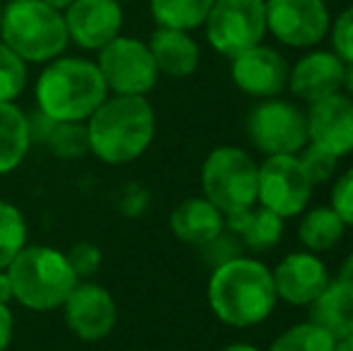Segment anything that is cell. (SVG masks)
Returning <instances> with one entry per match:
<instances>
[{"label": "cell", "instance_id": "obj_20", "mask_svg": "<svg viewBox=\"0 0 353 351\" xmlns=\"http://www.w3.org/2000/svg\"><path fill=\"white\" fill-rule=\"evenodd\" d=\"M307 308V320L332 334L336 344L353 337V289L349 284L341 279L330 281Z\"/></svg>", "mask_w": 353, "mask_h": 351}, {"label": "cell", "instance_id": "obj_18", "mask_svg": "<svg viewBox=\"0 0 353 351\" xmlns=\"http://www.w3.org/2000/svg\"><path fill=\"white\" fill-rule=\"evenodd\" d=\"M171 231L181 243L202 248L210 241L216 239L226 226H223V212L216 205H212L205 195L188 197L178 202L171 212Z\"/></svg>", "mask_w": 353, "mask_h": 351}, {"label": "cell", "instance_id": "obj_27", "mask_svg": "<svg viewBox=\"0 0 353 351\" xmlns=\"http://www.w3.org/2000/svg\"><path fill=\"white\" fill-rule=\"evenodd\" d=\"M267 351H336V342L322 328L307 323H298L272 342Z\"/></svg>", "mask_w": 353, "mask_h": 351}, {"label": "cell", "instance_id": "obj_3", "mask_svg": "<svg viewBox=\"0 0 353 351\" xmlns=\"http://www.w3.org/2000/svg\"><path fill=\"white\" fill-rule=\"evenodd\" d=\"M37 106L58 123H84L108 97L97 63L77 56H58L46 63L37 80Z\"/></svg>", "mask_w": 353, "mask_h": 351}, {"label": "cell", "instance_id": "obj_15", "mask_svg": "<svg viewBox=\"0 0 353 351\" xmlns=\"http://www.w3.org/2000/svg\"><path fill=\"white\" fill-rule=\"evenodd\" d=\"M231 77L243 94L255 99H274L288 87V63L279 51L270 46L248 48L231 58Z\"/></svg>", "mask_w": 353, "mask_h": 351}, {"label": "cell", "instance_id": "obj_11", "mask_svg": "<svg viewBox=\"0 0 353 351\" xmlns=\"http://www.w3.org/2000/svg\"><path fill=\"white\" fill-rule=\"evenodd\" d=\"M267 32L291 48H310L330 32L325 0H265Z\"/></svg>", "mask_w": 353, "mask_h": 351}, {"label": "cell", "instance_id": "obj_6", "mask_svg": "<svg viewBox=\"0 0 353 351\" xmlns=\"http://www.w3.org/2000/svg\"><path fill=\"white\" fill-rule=\"evenodd\" d=\"M257 161L241 147H216L202 164V192L223 214L255 207Z\"/></svg>", "mask_w": 353, "mask_h": 351}, {"label": "cell", "instance_id": "obj_37", "mask_svg": "<svg viewBox=\"0 0 353 351\" xmlns=\"http://www.w3.org/2000/svg\"><path fill=\"white\" fill-rule=\"evenodd\" d=\"M341 87L353 97V63H344V77H341Z\"/></svg>", "mask_w": 353, "mask_h": 351}, {"label": "cell", "instance_id": "obj_23", "mask_svg": "<svg viewBox=\"0 0 353 351\" xmlns=\"http://www.w3.org/2000/svg\"><path fill=\"white\" fill-rule=\"evenodd\" d=\"M214 0H149V12L159 27L192 32L202 27Z\"/></svg>", "mask_w": 353, "mask_h": 351}, {"label": "cell", "instance_id": "obj_35", "mask_svg": "<svg viewBox=\"0 0 353 351\" xmlns=\"http://www.w3.org/2000/svg\"><path fill=\"white\" fill-rule=\"evenodd\" d=\"M14 301V294H12V281H10L8 272H0V303H10Z\"/></svg>", "mask_w": 353, "mask_h": 351}, {"label": "cell", "instance_id": "obj_26", "mask_svg": "<svg viewBox=\"0 0 353 351\" xmlns=\"http://www.w3.org/2000/svg\"><path fill=\"white\" fill-rule=\"evenodd\" d=\"M24 245H27L24 214L12 202L0 200V272L8 270Z\"/></svg>", "mask_w": 353, "mask_h": 351}, {"label": "cell", "instance_id": "obj_4", "mask_svg": "<svg viewBox=\"0 0 353 351\" xmlns=\"http://www.w3.org/2000/svg\"><path fill=\"white\" fill-rule=\"evenodd\" d=\"M0 41L24 63H51L70 43L65 17L43 0H14L3 8Z\"/></svg>", "mask_w": 353, "mask_h": 351}, {"label": "cell", "instance_id": "obj_22", "mask_svg": "<svg viewBox=\"0 0 353 351\" xmlns=\"http://www.w3.org/2000/svg\"><path fill=\"white\" fill-rule=\"evenodd\" d=\"M344 231L346 224L339 219V214L332 207H315L301 219L298 239L310 253L317 255L339 245L341 239H344Z\"/></svg>", "mask_w": 353, "mask_h": 351}, {"label": "cell", "instance_id": "obj_5", "mask_svg": "<svg viewBox=\"0 0 353 351\" xmlns=\"http://www.w3.org/2000/svg\"><path fill=\"white\" fill-rule=\"evenodd\" d=\"M5 272L12 281L14 301L29 310L63 308L79 281L65 253L51 245H24Z\"/></svg>", "mask_w": 353, "mask_h": 351}, {"label": "cell", "instance_id": "obj_19", "mask_svg": "<svg viewBox=\"0 0 353 351\" xmlns=\"http://www.w3.org/2000/svg\"><path fill=\"white\" fill-rule=\"evenodd\" d=\"M147 46L154 63H157L159 75L188 77L200 66V46L190 37V32L159 27Z\"/></svg>", "mask_w": 353, "mask_h": 351}, {"label": "cell", "instance_id": "obj_30", "mask_svg": "<svg viewBox=\"0 0 353 351\" xmlns=\"http://www.w3.org/2000/svg\"><path fill=\"white\" fill-rule=\"evenodd\" d=\"M65 258L79 281L92 279L101 267V250L94 243H74L65 253Z\"/></svg>", "mask_w": 353, "mask_h": 351}, {"label": "cell", "instance_id": "obj_13", "mask_svg": "<svg viewBox=\"0 0 353 351\" xmlns=\"http://www.w3.org/2000/svg\"><path fill=\"white\" fill-rule=\"evenodd\" d=\"M63 17L70 41L84 51H101L123 29L121 0H72Z\"/></svg>", "mask_w": 353, "mask_h": 351}, {"label": "cell", "instance_id": "obj_42", "mask_svg": "<svg viewBox=\"0 0 353 351\" xmlns=\"http://www.w3.org/2000/svg\"><path fill=\"white\" fill-rule=\"evenodd\" d=\"M8 3H14V0H8Z\"/></svg>", "mask_w": 353, "mask_h": 351}, {"label": "cell", "instance_id": "obj_25", "mask_svg": "<svg viewBox=\"0 0 353 351\" xmlns=\"http://www.w3.org/2000/svg\"><path fill=\"white\" fill-rule=\"evenodd\" d=\"M41 142L48 147L51 154L61 157V159H79V157L89 154L87 123H58V121H53Z\"/></svg>", "mask_w": 353, "mask_h": 351}, {"label": "cell", "instance_id": "obj_24", "mask_svg": "<svg viewBox=\"0 0 353 351\" xmlns=\"http://www.w3.org/2000/svg\"><path fill=\"white\" fill-rule=\"evenodd\" d=\"M281 236H283V219L260 205L257 210L255 207L250 210V217H248L238 239L252 253H267V250H272L279 243Z\"/></svg>", "mask_w": 353, "mask_h": 351}, {"label": "cell", "instance_id": "obj_12", "mask_svg": "<svg viewBox=\"0 0 353 351\" xmlns=\"http://www.w3.org/2000/svg\"><path fill=\"white\" fill-rule=\"evenodd\" d=\"M63 313L70 332L82 342H101L118 323V305L111 291L89 279L77 281L63 303Z\"/></svg>", "mask_w": 353, "mask_h": 351}, {"label": "cell", "instance_id": "obj_39", "mask_svg": "<svg viewBox=\"0 0 353 351\" xmlns=\"http://www.w3.org/2000/svg\"><path fill=\"white\" fill-rule=\"evenodd\" d=\"M43 3L51 5V8H56V10H61V12H65V10L70 8L72 0H43Z\"/></svg>", "mask_w": 353, "mask_h": 351}, {"label": "cell", "instance_id": "obj_28", "mask_svg": "<svg viewBox=\"0 0 353 351\" xmlns=\"http://www.w3.org/2000/svg\"><path fill=\"white\" fill-rule=\"evenodd\" d=\"M27 87V63L0 41V101H14Z\"/></svg>", "mask_w": 353, "mask_h": 351}, {"label": "cell", "instance_id": "obj_41", "mask_svg": "<svg viewBox=\"0 0 353 351\" xmlns=\"http://www.w3.org/2000/svg\"><path fill=\"white\" fill-rule=\"evenodd\" d=\"M0 22H3V3H0Z\"/></svg>", "mask_w": 353, "mask_h": 351}, {"label": "cell", "instance_id": "obj_17", "mask_svg": "<svg viewBox=\"0 0 353 351\" xmlns=\"http://www.w3.org/2000/svg\"><path fill=\"white\" fill-rule=\"evenodd\" d=\"M344 61L334 51H310L288 70V89L293 97L315 103L341 89Z\"/></svg>", "mask_w": 353, "mask_h": 351}, {"label": "cell", "instance_id": "obj_43", "mask_svg": "<svg viewBox=\"0 0 353 351\" xmlns=\"http://www.w3.org/2000/svg\"><path fill=\"white\" fill-rule=\"evenodd\" d=\"M121 3H123V0H121Z\"/></svg>", "mask_w": 353, "mask_h": 351}, {"label": "cell", "instance_id": "obj_7", "mask_svg": "<svg viewBox=\"0 0 353 351\" xmlns=\"http://www.w3.org/2000/svg\"><path fill=\"white\" fill-rule=\"evenodd\" d=\"M202 27L214 51L236 58L262 43L267 34L265 0H214Z\"/></svg>", "mask_w": 353, "mask_h": 351}, {"label": "cell", "instance_id": "obj_33", "mask_svg": "<svg viewBox=\"0 0 353 351\" xmlns=\"http://www.w3.org/2000/svg\"><path fill=\"white\" fill-rule=\"evenodd\" d=\"M149 207V190L140 183H130L121 190V197H118V210L125 217L135 219V217H142Z\"/></svg>", "mask_w": 353, "mask_h": 351}, {"label": "cell", "instance_id": "obj_14", "mask_svg": "<svg viewBox=\"0 0 353 351\" xmlns=\"http://www.w3.org/2000/svg\"><path fill=\"white\" fill-rule=\"evenodd\" d=\"M307 142L339 157L353 152V99L349 94H332L310 103L305 113Z\"/></svg>", "mask_w": 353, "mask_h": 351}, {"label": "cell", "instance_id": "obj_36", "mask_svg": "<svg viewBox=\"0 0 353 351\" xmlns=\"http://www.w3.org/2000/svg\"><path fill=\"white\" fill-rule=\"evenodd\" d=\"M339 279L344 281V284H349L353 289V253L349 255V258L344 260V265H341L339 270Z\"/></svg>", "mask_w": 353, "mask_h": 351}, {"label": "cell", "instance_id": "obj_2", "mask_svg": "<svg viewBox=\"0 0 353 351\" xmlns=\"http://www.w3.org/2000/svg\"><path fill=\"white\" fill-rule=\"evenodd\" d=\"M207 299L212 313L231 328H255L265 323L279 301L270 267L243 255L214 267Z\"/></svg>", "mask_w": 353, "mask_h": 351}, {"label": "cell", "instance_id": "obj_10", "mask_svg": "<svg viewBox=\"0 0 353 351\" xmlns=\"http://www.w3.org/2000/svg\"><path fill=\"white\" fill-rule=\"evenodd\" d=\"M315 183L305 174L298 154L267 157L257 171V202L281 219L298 217L307 207Z\"/></svg>", "mask_w": 353, "mask_h": 351}, {"label": "cell", "instance_id": "obj_1", "mask_svg": "<svg viewBox=\"0 0 353 351\" xmlns=\"http://www.w3.org/2000/svg\"><path fill=\"white\" fill-rule=\"evenodd\" d=\"M89 152L111 166L130 164L149 150L157 132V113L147 97L113 94L87 118Z\"/></svg>", "mask_w": 353, "mask_h": 351}, {"label": "cell", "instance_id": "obj_31", "mask_svg": "<svg viewBox=\"0 0 353 351\" xmlns=\"http://www.w3.org/2000/svg\"><path fill=\"white\" fill-rule=\"evenodd\" d=\"M330 207L339 214V219L346 226H353V166L334 181Z\"/></svg>", "mask_w": 353, "mask_h": 351}, {"label": "cell", "instance_id": "obj_32", "mask_svg": "<svg viewBox=\"0 0 353 351\" xmlns=\"http://www.w3.org/2000/svg\"><path fill=\"white\" fill-rule=\"evenodd\" d=\"M332 46L344 63H353V5L339 14L332 27Z\"/></svg>", "mask_w": 353, "mask_h": 351}, {"label": "cell", "instance_id": "obj_29", "mask_svg": "<svg viewBox=\"0 0 353 351\" xmlns=\"http://www.w3.org/2000/svg\"><path fill=\"white\" fill-rule=\"evenodd\" d=\"M298 159H301L303 169H305V174L310 176L312 183L332 181L336 174V157L325 150H320V147L310 145V142L301 150V157H298Z\"/></svg>", "mask_w": 353, "mask_h": 351}, {"label": "cell", "instance_id": "obj_16", "mask_svg": "<svg viewBox=\"0 0 353 351\" xmlns=\"http://www.w3.org/2000/svg\"><path fill=\"white\" fill-rule=\"evenodd\" d=\"M272 277H274L276 299L291 305H310L332 281L327 265L310 250L288 253L272 270Z\"/></svg>", "mask_w": 353, "mask_h": 351}, {"label": "cell", "instance_id": "obj_34", "mask_svg": "<svg viewBox=\"0 0 353 351\" xmlns=\"http://www.w3.org/2000/svg\"><path fill=\"white\" fill-rule=\"evenodd\" d=\"M12 332H14V318L10 303H0V351H5L12 342Z\"/></svg>", "mask_w": 353, "mask_h": 351}, {"label": "cell", "instance_id": "obj_21", "mask_svg": "<svg viewBox=\"0 0 353 351\" xmlns=\"http://www.w3.org/2000/svg\"><path fill=\"white\" fill-rule=\"evenodd\" d=\"M29 147V116L14 101H0V176L17 169Z\"/></svg>", "mask_w": 353, "mask_h": 351}, {"label": "cell", "instance_id": "obj_9", "mask_svg": "<svg viewBox=\"0 0 353 351\" xmlns=\"http://www.w3.org/2000/svg\"><path fill=\"white\" fill-rule=\"evenodd\" d=\"M248 137L265 157L298 154L307 145L305 113L283 99H265L248 116Z\"/></svg>", "mask_w": 353, "mask_h": 351}, {"label": "cell", "instance_id": "obj_38", "mask_svg": "<svg viewBox=\"0 0 353 351\" xmlns=\"http://www.w3.org/2000/svg\"><path fill=\"white\" fill-rule=\"evenodd\" d=\"M221 351H260V349L252 347V344H245V342H236V344H228V347H223Z\"/></svg>", "mask_w": 353, "mask_h": 351}, {"label": "cell", "instance_id": "obj_8", "mask_svg": "<svg viewBox=\"0 0 353 351\" xmlns=\"http://www.w3.org/2000/svg\"><path fill=\"white\" fill-rule=\"evenodd\" d=\"M97 53V68L106 82L108 94L147 97L157 87V63L149 53V46L140 39L118 34L113 41H108Z\"/></svg>", "mask_w": 353, "mask_h": 351}, {"label": "cell", "instance_id": "obj_40", "mask_svg": "<svg viewBox=\"0 0 353 351\" xmlns=\"http://www.w3.org/2000/svg\"><path fill=\"white\" fill-rule=\"evenodd\" d=\"M336 351H353V337L344 339V342L336 344Z\"/></svg>", "mask_w": 353, "mask_h": 351}]
</instances>
